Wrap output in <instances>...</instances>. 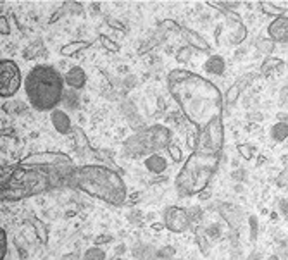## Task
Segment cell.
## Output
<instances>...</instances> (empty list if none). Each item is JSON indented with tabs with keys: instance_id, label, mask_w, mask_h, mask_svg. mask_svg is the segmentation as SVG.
Here are the masks:
<instances>
[{
	"instance_id": "6da1fadb",
	"label": "cell",
	"mask_w": 288,
	"mask_h": 260,
	"mask_svg": "<svg viewBox=\"0 0 288 260\" xmlns=\"http://www.w3.org/2000/svg\"><path fill=\"white\" fill-rule=\"evenodd\" d=\"M76 166L63 152H38L2 167V200H24L71 184Z\"/></svg>"
},
{
	"instance_id": "7a4b0ae2",
	"label": "cell",
	"mask_w": 288,
	"mask_h": 260,
	"mask_svg": "<svg viewBox=\"0 0 288 260\" xmlns=\"http://www.w3.org/2000/svg\"><path fill=\"white\" fill-rule=\"evenodd\" d=\"M223 145V117H216L214 121L197 131V145L185 160L175 181L180 197L198 195L207 188L212 176L218 171Z\"/></svg>"
},
{
	"instance_id": "3957f363",
	"label": "cell",
	"mask_w": 288,
	"mask_h": 260,
	"mask_svg": "<svg viewBox=\"0 0 288 260\" xmlns=\"http://www.w3.org/2000/svg\"><path fill=\"white\" fill-rule=\"evenodd\" d=\"M167 90L197 131L223 114V95L209 79L187 69H172L167 74Z\"/></svg>"
},
{
	"instance_id": "277c9868",
	"label": "cell",
	"mask_w": 288,
	"mask_h": 260,
	"mask_svg": "<svg viewBox=\"0 0 288 260\" xmlns=\"http://www.w3.org/2000/svg\"><path fill=\"white\" fill-rule=\"evenodd\" d=\"M69 186L95 197L109 205H123L126 202L128 189L123 178L114 169L100 164L78 166L71 176Z\"/></svg>"
},
{
	"instance_id": "5b68a950",
	"label": "cell",
	"mask_w": 288,
	"mask_h": 260,
	"mask_svg": "<svg viewBox=\"0 0 288 260\" xmlns=\"http://www.w3.org/2000/svg\"><path fill=\"white\" fill-rule=\"evenodd\" d=\"M24 91L33 109L40 112L55 111L63 102L64 95V76L54 66L38 64L24 78Z\"/></svg>"
},
{
	"instance_id": "8992f818",
	"label": "cell",
	"mask_w": 288,
	"mask_h": 260,
	"mask_svg": "<svg viewBox=\"0 0 288 260\" xmlns=\"http://www.w3.org/2000/svg\"><path fill=\"white\" fill-rule=\"evenodd\" d=\"M133 145H135L133 150H136V153H147L161 148L167 150V147L171 145V131L161 124L152 126L126 142V147H133Z\"/></svg>"
},
{
	"instance_id": "52a82bcc",
	"label": "cell",
	"mask_w": 288,
	"mask_h": 260,
	"mask_svg": "<svg viewBox=\"0 0 288 260\" xmlns=\"http://www.w3.org/2000/svg\"><path fill=\"white\" fill-rule=\"evenodd\" d=\"M21 85H24V79L14 60L2 59L0 62V95L2 99H12Z\"/></svg>"
},
{
	"instance_id": "ba28073f",
	"label": "cell",
	"mask_w": 288,
	"mask_h": 260,
	"mask_svg": "<svg viewBox=\"0 0 288 260\" xmlns=\"http://www.w3.org/2000/svg\"><path fill=\"white\" fill-rule=\"evenodd\" d=\"M164 226L169 229L171 233H185L190 228V217L187 210L181 209V207L171 205L164 212Z\"/></svg>"
},
{
	"instance_id": "9c48e42d",
	"label": "cell",
	"mask_w": 288,
	"mask_h": 260,
	"mask_svg": "<svg viewBox=\"0 0 288 260\" xmlns=\"http://www.w3.org/2000/svg\"><path fill=\"white\" fill-rule=\"evenodd\" d=\"M268 35L269 40H273L274 43H286L288 42V17L281 16L271 21V24L268 26Z\"/></svg>"
},
{
	"instance_id": "30bf717a",
	"label": "cell",
	"mask_w": 288,
	"mask_h": 260,
	"mask_svg": "<svg viewBox=\"0 0 288 260\" xmlns=\"http://www.w3.org/2000/svg\"><path fill=\"white\" fill-rule=\"evenodd\" d=\"M50 122H52V126L55 127L57 133H61V135H69L71 131H73L71 117L63 111V109H55V111L50 112Z\"/></svg>"
},
{
	"instance_id": "8fae6325",
	"label": "cell",
	"mask_w": 288,
	"mask_h": 260,
	"mask_svg": "<svg viewBox=\"0 0 288 260\" xmlns=\"http://www.w3.org/2000/svg\"><path fill=\"white\" fill-rule=\"evenodd\" d=\"M181 35L185 37V40L188 42L190 47L197 48V50H202V52H209L211 50V45L206 38L202 37L200 33L193 31V29L187 28V26H181Z\"/></svg>"
},
{
	"instance_id": "7c38bea8",
	"label": "cell",
	"mask_w": 288,
	"mask_h": 260,
	"mask_svg": "<svg viewBox=\"0 0 288 260\" xmlns=\"http://www.w3.org/2000/svg\"><path fill=\"white\" fill-rule=\"evenodd\" d=\"M64 83L69 88H73V90H81V88H85L87 85V74L81 68L74 66V68H71L69 71L64 74Z\"/></svg>"
},
{
	"instance_id": "4fadbf2b",
	"label": "cell",
	"mask_w": 288,
	"mask_h": 260,
	"mask_svg": "<svg viewBox=\"0 0 288 260\" xmlns=\"http://www.w3.org/2000/svg\"><path fill=\"white\" fill-rule=\"evenodd\" d=\"M145 167H147L150 173L161 174L167 169V160L162 155H159V153H152V155L145 158Z\"/></svg>"
},
{
	"instance_id": "5bb4252c",
	"label": "cell",
	"mask_w": 288,
	"mask_h": 260,
	"mask_svg": "<svg viewBox=\"0 0 288 260\" xmlns=\"http://www.w3.org/2000/svg\"><path fill=\"white\" fill-rule=\"evenodd\" d=\"M90 47V42H85V40H74V42H69L61 48V55L63 57H73L79 54L81 50Z\"/></svg>"
},
{
	"instance_id": "9a60e30c",
	"label": "cell",
	"mask_w": 288,
	"mask_h": 260,
	"mask_svg": "<svg viewBox=\"0 0 288 260\" xmlns=\"http://www.w3.org/2000/svg\"><path fill=\"white\" fill-rule=\"evenodd\" d=\"M224 69H226V62L221 55H211L206 62V71L211 73V74H216V76H221L224 74Z\"/></svg>"
},
{
	"instance_id": "2e32d148",
	"label": "cell",
	"mask_w": 288,
	"mask_h": 260,
	"mask_svg": "<svg viewBox=\"0 0 288 260\" xmlns=\"http://www.w3.org/2000/svg\"><path fill=\"white\" fill-rule=\"evenodd\" d=\"M259 6L266 12V14L274 16V19H276V17L285 16V4H280V2H261Z\"/></svg>"
},
{
	"instance_id": "e0dca14e",
	"label": "cell",
	"mask_w": 288,
	"mask_h": 260,
	"mask_svg": "<svg viewBox=\"0 0 288 260\" xmlns=\"http://www.w3.org/2000/svg\"><path fill=\"white\" fill-rule=\"evenodd\" d=\"M271 138L274 142H285L288 138V122L286 121L274 122L271 127Z\"/></svg>"
},
{
	"instance_id": "ac0fdd59",
	"label": "cell",
	"mask_w": 288,
	"mask_h": 260,
	"mask_svg": "<svg viewBox=\"0 0 288 260\" xmlns=\"http://www.w3.org/2000/svg\"><path fill=\"white\" fill-rule=\"evenodd\" d=\"M61 104H63L64 107L76 111V109L79 107V93H78V90H73V88L66 90L64 95H63V102H61Z\"/></svg>"
},
{
	"instance_id": "d6986e66",
	"label": "cell",
	"mask_w": 288,
	"mask_h": 260,
	"mask_svg": "<svg viewBox=\"0 0 288 260\" xmlns=\"http://www.w3.org/2000/svg\"><path fill=\"white\" fill-rule=\"evenodd\" d=\"M105 252L99 246H92V248H88L85 253H83V260H105Z\"/></svg>"
},
{
	"instance_id": "ffe728a7",
	"label": "cell",
	"mask_w": 288,
	"mask_h": 260,
	"mask_svg": "<svg viewBox=\"0 0 288 260\" xmlns=\"http://www.w3.org/2000/svg\"><path fill=\"white\" fill-rule=\"evenodd\" d=\"M273 50H274L273 40H259V42H257V52H259V54L269 57V54H273Z\"/></svg>"
},
{
	"instance_id": "44dd1931",
	"label": "cell",
	"mask_w": 288,
	"mask_h": 260,
	"mask_svg": "<svg viewBox=\"0 0 288 260\" xmlns=\"http://www.w3.org/2000/svg\"><path fill=\"white\" fill-rule=\"evenodd\" d=\"M192 48L190 47H180L178 52H176V60L180 64H187L190 59H192Z\"/></svg>"
},
{
	"instance_id": "7402d4cb",
	"label": "cell",
	"mask_w": 288,
	"mask_h": 260,
	"mask_svg": "<svg viewBox=\"0 0 288 260\" xmlns=\"http://www.w3.org/2000/svg\"><path fill=\"white\" fill-rule=\"evenodd\" d=\"M240 86L238 85H233V86H229V90L226 91V96H224V102L228 104V105H233L235 102L238 100V95H240Z\"/></svg>"
},
{
	"instance_id": "603a6c76",
	"label": "cell",
	"mask_w": 288,
	"mask_h": 260,
	"mask_svg": "<svg viewBox=\"0 0 288 260\" xmlns=\"http://www.w3.org/2000/svg\"><path fill=\"white\" fill-rule=\"evenodd\" d=\"M33 228L37 229V235L40 238V241H42V243H47V241H48V235H47L45 224L40 221V219H35V221H33Z\"/></svg>"
},
{
	"instance_id": "cb8c5ba5",
	"label": "cell",
	"mask_w": 288,
	"mask_h": 260,
	"mask_svg": "<svg viewBox=\"0 0 288 260\" xmlns=\"http://www.w3.org/2000/svg\"><path fill=\"white\" fill-rule=\"evenodd\" d=\"M100 45L105 48V50H109V52H119V45L114 40H110L109 37H105V35H100Z\"/></svg>"
},
{
	"instance_id": "d4e9b609",
	"label": "cell",
	"mask_w": 288,
	"mask_h": 260,
	"mask_svg": "<svg viewBox=\"0 0 288 260\" xmlns=\"http://www.w3.org/2000/svg\"><path fill=\"white\" fill-rule=\"evenodd\" d=\"M276 68H283V62L280 59H274V57H268V59L264 60V64H263V71L264 73L273 71V69H276Z\"/></svg>"
},
{
	"instance_id": "484cf974",
	"label": "cell",
	"mask_w": 288,
	"mask_h": 260,
	"mask_svg": "<svg viewBox=\"0 0 288 260\" xmlns=\"http://www.w3.org/2000/svg\"><path fill=\"white\" fill-rule=\"evenodd\" d=\"M237 150H238V153L245 158V160H252V158H254V148H252L250 145L242 143V145H238Z\"/></svg>"
},
{
	"instance_id": "4316f807",
	"label": "cell",
	"mask_w": 288,
	"mask_h": 260,
	"mask_svg": "<svg viewBox=\"0 0 288 260\" xmlns=\"http://www.w3.org/2000/svg\"><path fill=\"white\" fill-rule=\"evenodd\" d=\"M167 152H169V155H171V158L175 162H181L183 160V152H181V148L178 147V145H169V147H167Z\"/></svg>"
},
{
	"instance_id": "83f0119b",
	"label": "cell",
	"mask_w": 288,
	"mask_h": 260,
	"mask_svg": "<svg viewBox=\"0 0 288 260\" xmlns=\"http://www.w3.org/2000/svg\"><path fill=\"white\" fill-rule=\"evenodd\" d=\"M6 255H7V233L4 231H0V258H6Z\"/></svg>"
},
{
	"instance_id": "f1b7e54d",
	"label": "cell",
	"mask_w": 288,
	"mask_h": 260,
	"mask_svg": "<svg viewBox=\"0 0 288 260\" xmlns=\"http://www.w3.org/2000/svg\"><path fill=\"white\" fill-rule=\"evenodd\" d=\"M187 214L190 217V222H192V221H200V219H202V210H200V207H198V205L187 209Z\"/></svg>"
},
{
	"instance_id": "f546056e",
	"label": "cell",
	"mask_w": 288,
	"mask_h": 260,
	"mask_svg": "<svg viewBox=\"0 0 288 260\" xmlns=\"http://www.w3.org/2000/svg\"><path fill=\"white\" fill-rule=\"evenodd\" d=\"M161 29H169V31H176V33H181V26L178 23H175V21H162L161 23Z\"/></svg>"
},
{
	"instance_id": "4dcf8cb0",
	"label": "cell",
	"mask_w": 288,
	"mask_h": 260,
	"mask_svg": "<svg viewBox=\"0 0 288 260\" xmlns=\"http://www.w3.org/2000/svg\"><path fill=\"white\" fill-rule=\"evenodd\" d=\"M249 226H250V238H252V240H255V238H257V231H259V221H257L255 215L249 217Z\"/></svg>"
},
{
	"instance_id": "1f68e13d",
	"label": "cell",
	"mask_w": 288,
	"mask_h": 260,
	"mask_svg": "<svg viewBox=\"0 0 288 260\" xmlns=\"http://www.w3.org/2000/svg\"><path fill=\"white\" fill-rule=\"evenodd\" d=\"M219 235H221V233H219V226H218V224H212L211 228L206 229V236L211 238V240H216V238H219Z\"/></svg>"
},
{
	"instance_id": "d6a6232c",
	"label": "cell",
	"mask_w": 288,
	"mask_h": 260,
	"mask_svg": "<svg viewBox=\"0 0 288 260\" xmlns=\"http://www.w3.org/2000/svg\"><path fill=\"white\" fill-rule=\"evenodd\" d=\"M278 210H280V214L288 221V198H281L280 204H278Z\"/></svg>"
},
{
	"instance_id": "836d02e7",
	"label": "cell",
	"mask_w": 288,
	"mask_h": 260,
	"mask_svg": "<svg viewBox=\"0 0 288 260\" xmlns=\"http://www.w3.org/2000/svg\"><path fill=\"white\" fill-rule=\"evenodd\" d=\"M0 33H2V37H4V35H6V37H7V35L9 33H11V26H9V21H7V17H0Z\"/></svg>"
},
{
	"instance_id": "e575fe53",
	"label": "cell",
	"mask_w": 288,
	"mask_h": 260,
	"mask_svg": "<svg viewBox=\"0 0 288 260\" xmlns=\"http://www.w3.org/2000/svg\"><path fill=\"white\" fill-rule=\"evenodd\" d=\"M197 243H198V246H200L202 253L207 255V241H206V238H204L202 233H198V235H197Z\"/></svg>"
},
{
	"instance_id": "d590c367",
	"label": "cell",
	"mask_w": 288,
	"mask_h": 260,
	"mask_svg": "<svg viewBox=\"0 0 288 260\" xmlns=\"http://www.w3.org/2000/svg\"><path fill=\"white\" fill-rule=\"evenodd\" d=\"M280 102L281 104H288V85L281 88V91H280Z\"/></svg>"
},
{
	"instance_id": "8d00e7d4",
	"label": "cell",
	"mask_w": 288,
	"mask_h": 260,
	"mask_svg": "<svg viewBox=\"0 0 288 260\" xmlns=\"http://www.w3.org/2000/svg\"><path fill=\"white\" fill-rule=\"evenodd\" d=\"M197 197L200 198V200H206V198H209V197H211V193L207 191V189H204V191H202V193H198Z\"/></svg>"
},
{
	"instance_id": "74e56055",
	"label": "cell",
	"mask_w": 288,
	"mask_h": 260,
	"mask_svg": "<svg viewBox=\"0 0 288 260\" xmlns=\"http://www.w3.org/2000/svg\"><path fill=\"white\" fill-rule=\"evenodd\" d=\"M116 260H125V258H116Z\"/></svg>"
}]
</instances>
